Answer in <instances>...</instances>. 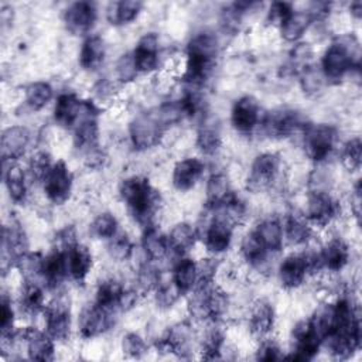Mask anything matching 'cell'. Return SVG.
<instances>
[{
  "mask_svg": "<svg viewBox=\"0 0 362 362\" xmlns=\"http://www.w3.org/2000/svg\"><path fill=\"white\" fill-rule=\"evenodd\" d=\"M170 280L181 296L189 294L198 284V263L188 256L177 257L171 266Z\"/></svg>",
  "mask_w": 362,
  "mask_h": 362,
  "instance_id": "30",
  "label": "cell"
},
{
  "mask_svg": "<svg viewBox=\"0 0 362 362\" xmlns=\"http://www.w3.org/2000/svg\"><path fill=\"white\" fill-rule=\"evenodd\" d=\"M106 57V45L100 35L89 34L82 41L78 62L83 71H96Z\"/></svg>",
  "mask_w": 362,
  "mask_h": 362,
  "instance_id": "35",
  "label": "cell"
},
{
  "mask_svg": "<svg viewBox=\"0 0 362 362\" xmlns=\"http://www.w3.org/2000/svg\"><path fill=\"white\" fill-rule=\"evenodd\" d=\"M305 156L314 163H324L331 157L338 141V132L328 123H307L303 129Z\"/></svg>",
  "mask_w": 362,
  "mask_h": 362,
  "instance_id": "6",
  "label": "cell"
},
{
  "mask_svg": "<svg viewBox=\"0 0 362 362\" xmlns=\"http://www.w3.org/2000/svg\"><path fill=\"white\" fill-rule=\"evenodd\" d=\"M0 329H1V349L11 348L16 342L17 328H16V310L13 300L7 293L1 294L0 300Z\"/></svg>",
  "mask_w": 362,
  "mask_h": 362,
  "instance_id": "41",
  "label": "cell"
},
{
  "mask_svg": "<svg viewBox=\"0 0 362 362\" xmlns=\"http://www.w3.org/2000/svg\"><path fill=\"white\" fill-rule=\"evenodd\" d=\"M194 329L188 321H180L170 327L156 342V349L180 358H188L192 352Z\"/></svg>",
  "mask_w": 362,
  "mask_h": 362,
  "instance_id": "15",
  "label": "cell"
},
{
  "mask_svg": "<svg viewBox=\"0 0 362 362\" xmlns=\"http://www.w3.org/2000/svg\"><path fill=\"white\" fill-rule=\"evenodd\" d=\"M206 211L209 216L204 222V230L198 232V238H202L204 246L209 255L219 256L230 247L235 226L214 209L206 208Z\"/></svg>",
  "mask_w": 362,
  "mask_h": 362,
  "instance_id": "8",
  "label": "cell"
},
{
  "mask_svg": "<svg viewBox=\"0 0 362 362\" xmlns=\"http://www.w3.org/2000/svg\"><path fill=\"white\" fill-rule=\"evenodd\" d=\"M230 123L240 134H250L255 132L262 123V110L259 102L250 95L238 98L230 109Z\"/></svg>",
  "mask_w": 362,
  "mask_h": 362,
  "instance_id": "18",
  "label": "cell"
},
{
  "mask_svg": "<svg viewBox=\"0 0 362 362\" xmlns=\"http://www.w3.org/2000/svg\"><path fill=\"white\" fill-rule=\"evenodd\" d=\"M96 20L98 7L93 1L81 0L69 3L62 13L64 25L74 35H89Z\"/></svg>",
  "mask_w": 362,
  "mask_h": 362,
  "instance_id": "16",
  "label": "cell"
},
{
  "mask_svg": "<svg viewBox=\"0 0 362 362\" xmlns=\"http://www.w3.org/2000/svg\"><path fill=\"white\" fill-rule=\"evenodd\" d=\"M195 144H197V148L204 156L216 154L222 146V137H221L219 129L212 123L202 122L197 132Z\"/></svg>",
  "mask_w": 362,
  "mask_h": 362,
  "instance_id": "47",
  "label": "cell"
},
{
  "mask_svg": "<svg viewBox=\"0 0 362 362\" xmlns=\"http://www.w3.org/2000/svg\"><path fill=\"white\" fill-rule=\"evenodd\" d=\"M25 345V351L33 361H52L55 356V341L47 334L35 327H25L17 331V337Z\"/></svg>",
  "mask_w": 362,
  "mask_h": 362,
  "instance_id": "19",
  "label": "cell"
},
{
  "mask_svg": "<svg viewBox=\"0 0 362 362\" xmlns=\"http://www.w3.org/2000/svg\"><path fill=\"white\" fill-rule=\"evenodd\" d=\"M167 127L160 120L156 109L136 115L129 124L132 146L139 151L156 147L164 136Z\"/></svg>",
  "mask_w": 362,
  "mask_h": 362,
  "instance_id": "7",
  "label": "cell"
},
{
  "mask_svg": "<svg viewBox=\"0 0 362 362\" xmlns=\"http://www.w3.org/2000/svg\"><path fill=\"white\" fill-rule=\"evenodd\" d=\"M293 4L287 3V1H274L270 4L269 11H267V21L270 24H276L279 25L286 16L293 10Z\"/></svg>",
  "mask_w": 362,
  "mask_h": 362,
  "instance_id": "59",
  "label": "cell"
},
{
  "mask_svg": "<svg viewBox=\"0 0 362 362\" xmlns=\"http://www.w3.org/2000/svg\"><path fill=\"white\" fill-rule=\"evenodd\" d=\"M341 205L328 189H310L304 215L313 226L325 228L339 216Z\"/></svg>",
  "mask_w": 362,
  "mask_h": 362,
  "instance_id": "11",
  "label": "cell"
},
{
  "mask_svg": "<svg viewBox=\"0 0 362 362\" xmlns=\"http://www.w3.org/2000/svg\"><path fill=\"white\" fill-rule=\"evenodd\" d=\"M205 173V164L201 158L187 157L175 163L171 181L177 191L185 192L192 189Z\"/></svg>",
  "mask_w": 362,
  "mask_h": 362,
  "instance_id": "25",
  "label": "cell"
},
{
  "mask_svg": "<svg viewBox=\"0 0 362 362\" xmlns=\"http://www.w3.org/2000/svg\"><path fill=\"white\" fill-rule=\"evenodd\" d=\"M362 187H361V180H356V182L354 184L352 187V192H351V198H349V202H351V211H352V215L355 216V219L359 222V218H361V202H362Z\"/></svg>",
  "mask_w": 362,
  "mask_h": 362,
  "instance_id": "60",
  "label": "cell"
},
{
  "mask_svg": "<svg viewBox=\"0 0 362 362\" xmlns=\"http://www.w3.org/2000/svg\"><path fill=\"white\" fill-rule=\"evenodd\" d=\"M223 346H225V334L216 325V322H212V325L205 331L204 337L199 341L201 358L206 361L219 359Z\"/></svg>",
  "mask_w": 362,
  "mask_h": 362,
  "instance_id": "46",
  "label": "cell"
},
{
  "mask_svg": "<svg viewBox=\"0 0 362 362\" xmlns=\"http://www.w3.org/2000/svg\"><path fill=\"white\" fill-rule=\"evenodd\" d=\"M313 23L314 20L307 10L293 8L277 27L284 41L297 42L307 33Z\"/></svg>",
  "mask_w": 362,
  "mask_h": 362,
  "instance_id": "36",
  "label": "cell"
},
{
  "mask_svg": "<svg viewBox=\"0 0 362 362\" xmlns=\"http://www.w3.org/2000/svg\"><path fill=\"white\" fill-rule=\"evenodd\" d=\"M349 13H351V16H352L354 18L359 20L361 16H362V3H361L359 0L352 1V3L349 4Z\"/></svg>",
  "mask_w": 362,
  "mask_h": 362,
  "instance_id": "62",
  "label": "cell"
},
{
  "mask_svg": "<svg viewBox=\"0 0 362 362\" xmlns=\"http://www.w3.org/2000/svg\"><path fill=\"white\" fill-rule=\"evenodd\" d=\"M255 230L270 253H279L283 249V245H284L283 223L277 218H266L260 221L256 225Z\"/></svg>",
  "mask_w": 362,
  "mask_h": 362,
  "instance_id": "42",
  "label": "cell"
},
{
  "mask_svg": "<svg viewBox=\"0 0 362 362\" xmlns=\"http://www.w3.org/2000/svg\"><path fill=\"white\" fill-rule=\"evenodd\" d=\"M115 75H116L117 82L124 83V85L130 83L136 79L139 72H137V68L134 65V59H133L132 52H126V54H123L117 58L116 65H115Z\"/></svg>",
  "mask_w": 362,
  "mask_h": 362,
  "instance_id": "53",
  "label": "cell"
},
{
  "mask_svg": "<svg viewBox=\"0 0 362 362\" xmlns=\"http://www.w3.org/2000/svg\"><path fill=\"white\" fill-rule=\"evenodd\" d=\"M65 256L68 279H71L75 283H83L93 267L92 252L86 246L76 243L75 246L65 252Z\"/></svg>",
  "mask_w": 362,
  "mask_h": 362,
  "instance_id": "32",
  "label": "cell"
},
{
  "mask_svg": "<svg viewBox=\"0 0 362 362\" xmlns=\"http://www.w3.org/2000/svg\"><path fill=\"white\" fill-rule=\"evenodd\" d=\"M154 294V303L158 308L161 310H168L171 308L177 300L181 297V294L178 293V290L175 288V286L173 284L171 280L168 281H161L157 288L153 291Z\"/></svg>",
  "mask_w": 362,
  "mask_h": 362,
  "instance_id": "52",
  "label": "cell"
},
{
  "mask_svg": "<svg viewBox=\"0 0 362 362\" xmlns=\"http://www.w3.org/2000/svg\"><path fill=\"white\" fill-rule=\"evenodd\" d=\"M156 263L157 262H151V260L144 259V262H141L137 266V270H136V290L139 291V294L153 293L157 288V286L163 281L161 270H160V267H157Z\"/></svg>",
  "mask_w": 362,
  "mask_h": 362,
  "instance_id": "43",
  "label": "cell"
},
{
  "mask_svg": "<svg viewBox=\"0 0 362 362\" xmlns=\"http://www.w3.org/2000/svg\"><path fill=\"white\" fill-rule=\"evenodd\" d=\"M341 161L348 171H359L362 164V141L359 137H352L344 143L341 148Z\"/></svg>",
  "mask_w": 362,
  "mask_h": 362,
  "instance_id": "51",
  "label": "cell"
},
{
  "mask_svg": "<svg viewBox=\"0 0 362 362\" xmlns=\"http://www.w3.org/2000/svg\"><path fill=\"white\" fill-rule=\"evenodd\" d=\"M284 358L283 352H281V348L279 345L277 341H274L273 338H269V337H264L260 339V344L256 349V359L257 361H279Z\"/></svg>",
  "mask_w": 362,
  "mask_h": 362,
  "instance_id": "56",
  "label": "cell"
},
{
  "mask_svg": "<svg viewBox=\"0 0 362 362\" xmlns=\"http://www.w3.org/2000/svg\"><path fill=\"white\" fill-rule=\"evenodd\" d=\"M89 230L90 233L98 238V239H103V240H109L110 238H113L120 229H119V222L117 218L112 214V212H100L98 214L93 221L89 225Z\"/></svg>",
  "mask_w": 362,
  "mask_h": 362,
  "instance_id": "49",
  "label": "cell"
},
{
  "mask_svg": "<svg viewBox=\"0 0 362 362\" xmlns=\"http://www.w3.org/2000/svg\"><path fill=\"white\" fill-rule=\"evenodd\" d=\"M65 279H68L65 252L52 249V252L44 256L41 273L42 286L48 290H55L64 283Z\"/></svg>",
  "mask_w": 362,
  "mask_h": 362,
  "instance_id": "29",
  "label": "cell"
},
{
  "mask_svg": "<svg viewBox=\"0 0 362 362\" xmlns=\"http://www.w3.org/2000/svg\"><path fill=\"white\" fill-rule=\"evenodd\" d=\"M228 307V294L215 283L197 286L188 294V315L198 322H218L226 314Z\"/></svg>",
  "mask_w": 362,
  "mask_h": 362,
  "instance_id": "5",
  "label": "cell"
},
{
  "mask_svg": "<svg viewBox=\"0 0 362 362\" xmlns=\"http://www.w3.org/2000/svg\"><path fill=\"white\" fill-rule=\"evenodd\" d=\"M198 232L197 228L188 222L175 223L167 235L168 249L175 257L185 256L197 243Z\"/></svg>",
  "mask_w": 362,
  "mask_h": 362,
  "instance_id": "34",
  "label": "cell"
},
{
  "mask_svg": "<svg viewBox=\"0 0 362 362\" xmlns=\"http://www.w3.org/2000/svg\"><path fill=\"white\" fill-rule=\"evenodd\" d=\"M42 315L44 328L54 341H65L69 338L72 329L71 305L64 296H58L47 303Z\"/></svg>",
  "mask_w": 362,
  "mask_h": 362,
  "instance_id": "12",
  "label": "cell"
},
{
  "mask_svg": "<svg viewBox=\"0 0 362 362\" xmlns=\"http://www.w3.org/2000/svg\"><path fill=\"white\" fill-rule=\"evenodd\" d=\"M320 257L322 270H327L329 273H338L348 266L351 250L348 243L342 238L334 236L320 246Z\"/></svg>",
  "mask_w": 362,
  "mask_h": 362,
  "instance_id": "26",
  "label": "cell"
},
{
  "mask_svg": "<svg viewBox=\"0 0 362 362\" xmlns=\"http://www.w3.org/2000/svg\"><path fill=\"white\" fill-rule=\"evenodd\" d=\"M120 348L126 356L134 359L141 358L147 352V344L144 338L137 332H127L126 335H123Z\"/></svg>",
  "mask_w": 362,
  "mask_h": 362,
  "instance_id": "55",
  "label": "cell"
},
{
  "mask_svg": "<svg viewBox=\"0 0 362 362\" xmlns=\"http://www.w3.org/2000/svg\"><path fill=\"white\" fill-rule=\"evenodd\" d=\"M17 304H18L20 311L28 317H34L40 313L42 314V311L47 305L44 286L40 283L23 281Z\"/></svg>",
  "mask_w": 362,
  "mask_h": 362,
  "instance_id": "37",
  "label": "cell"
},
{
  "mask_svg": "<svg viewBox=\"0 0 362 362\" xmlns=\"http://www.w3.org/2000/svg\"><path fill=\"white\" fill-rule=\"evenodd\" d=\"M291 342V352L284 358L293 361H311L322 346V339L314 329L310 318L301 320L293 327Z\"/></svg>",
  "mask_w": 362,
  "mask_h": 362,
  "instance_id": "14",
  "label": "cell"
},
{
  "mask_svg": "<svg viewBox=\"0 0 362 362\" xmlns=\"http://www.w3.org/2000/svg\"><path fill=\"white\" fill-rule=\"evenodd\" d=\"M139 74H151L160 64V40L156 33L143 34L132 51Z\"/></svg>",
  "mask_w": 362,
  "mask_h": 362,
  "instance_id": "22",
  "label": "cell"
},
{
  "mask_svg": "<svg viewBox=\"0 0 362 362\" xmlns=\"http://www.w3.org/2000/svg\"><path fill=\"white\" fill-rule=\"evenodd\" d=\"M41 185L45 198L51 204L62 205L72 195L74 174L65 161L58 160L51 165L49 171L41 181Z\"/></svg>",
  "mask_w": 362,
  "mask_h": 362,
  "instance_id": "10",
  "label": "cell"
},
{
  "mask_svg": "<svg viewBox=\"0 0 362 362\" xmlns=\"http://www.w3.org/2000/svg\"><path fill=\"white\" fill-rule=\"evenodd\" d=\"M260 124L269 137L284 139L293 136L297 132H303L307 123L297 110L288 107H279L262 117Z\"/></svg>",
  "mask_w": 362,
  "mask_h": 362,
  "instance_id": "13",
  "label": "cell"
},
{
  "mask_svg": "<svg viewBox=\"0 0 362 362\" xmlns=\"http://www.w3.org/2000/svg\"><path fill=\"white\" fill-rule=\"evenodd\" d=\"M51 156L47 151H37L35 154L31 156L30 163H28V175L35 180L37 182H41L47 173L49 171L52 165Z\"/></svg>",
  "mask_w": 362,
  "mask_h": 362,
  "instance_id": "54",
  "label": "cell"
},
{
  "mask_svg": "<svg viewBox=\"0 0 362 362\" xmlns=\"http://www.w3.org/2000/svg\"><path fill=\"white\" fill-rule=\"evenodd\" d=\"M324 79L325 78L321 74V71H315L313 66L307 65L301 71L300 83H301V88L304 89V92H307V93H317L318 90H321Z\"/></svg>",
  "mask_w": 362,
  "mask_h": 362,
  "instance_id": "57",
  "label": "cell"
},
{
  "mask_svg": "<svg viewBox=\"0 0 362 362\" xmlns=\"http://www.w3.org/2000/svg\"><path fill=\"white\" fill-rule=\"evenodd\" d=\"M277 276L280 284L286 290H294L303 286L305 279L310 276L308 262L304 250L287 255L279 264Z\"/></svg>",
  "mask_w": 362,
  "mask_h": 362,
  "instance_id": "20",
  "label": "cell"
},
{
  "mask_svg": "<svg viewBox=\"0 0 362 362\" xmlns=\"http://www.w3.org/2000/svg\"><path fill=\"white\" fill-rule=\"evenodd\" d=\"M214 211L218 212L222 218H225L233 226L242 223L247 216L246 202L239 195H236L235 192L221 206L214 208Z\"/></svg>",
  "mask_w": 362,
  "mask_h": 362,
  "instance_id": "48",
  "label": "cell"
},
{
  "mask_svg": "<svg viewBox=\"0 0 362 362\" xmlns=\"http://www.w3.org/2000/svg\"><path fill=\"white\" fill-rule=\"evenodd\" d=\"M54 98L52 86L45 81H34L24 89V102L33 112L44 109Z\"/></svg>",
  "mask_w": 362,
  "mask_h": 362,
  "instance_id": "45",
  "label": "cell"
},
{
  "mask_svg": "<svg viewBox=\"0 0 362 362\" xmlns=\"http://www.w3.org/2000/svg\"><path fill=\"white\" fill-rule=\"evenodd\" d=\"M1 266L6 270L7 266L14 267L16 260L25 252H28V240L24 229L13 222L3 226L1 235Z\"/></svg>",
  "mask_w": 362,
  "mask_h": 362,
  "instance_id": "21",
  "label": "cell"
},
{
  "mask_svg": "<svg viewBox=\"0 0 362 362\" xmlns=\"http://www.w3.org/2000/svg\"><path fill=\"white\" fill-rule=\"evenodd\" d=\"M85 106V99H81L74 92H62L57 96L52 116L55 123L62 129H74L79 120Z\"/></svg>",
  "mask_w": 362,
  "mask_h": 362,
  "instance_id": "24",
  "label": "cell"
},
{
  "mask_svg": "<svg viewBox=\"0 0 362 362\" xmlns=\"http://www.w3.org/2000/svg\"><path fill=\"white\" fill-rule=\"evenodd\" d=\"M143 8V3L137 0H119L110 1L106 6V20L112 25H127L133 23Z\"/></svg>",
  "mask_w": 362,
  "mask_h": 362,
  "instance_id": "39",
  "label": "cell"
},
{
  "mask_svg": "<svg viewBox=\"0 0 362 362\" xmlns=\"http://www.w3.org/2000/svg\"><path fill=\"white\" fill-rule=\"evenodd\" d=\"M42 262H44V255L41 252H25L16 260L14 269L18 270V273L23 277V281L42 284L41 281Z\"/></svg>",
  "mask_w": 362,
  "mask_h": 362,
  "instance_id": "44",
  "label": "cell"
},
{
  "mask_svg": "<svg viewBox=\"0 0 362 362\" xmlns=\"http://www.w3.org/2000/svg\"><path fill=\"white\" fill-rule=\"evenodd\" d=\"M284 242L291 246H307L313 239L314 226L310 223L304 212L291 211L283 221Z\"/></svg>",
  "mask_w": 362,
  "mask_h": 362,
  "instance_id": "27",
  "label": "cell"
},
{
  "mask_svg": "<svg viewBox=\"0 0 362 362\" xmlns=\"http://www.w3.org/2000/svg\"><path fill=\"white\" fill-rule=\"evenodd\" d=\"M31 141V133L25 126H8L1 133L0 154L3 163L18 161L27 151Z\"/></svg>",
  "mask_w": 362,
  "mask_h": 362,
  "instance_id": "23",
  "label": "cell"
},
{
  "mask_svg": "<svg viewBox=\"0 0 362 362\" xmlns=\"http://www.w3.org/2000/svg\"><path fill=\"white\" fill-rule=\"evenodd\" d=\"M335 324L331 334L324 339L329 354L337 359L351 358L361 346L359 308L352 296L341 294L335 301Z\"/></svg>",
  "mask_w": 362,
  "mask_h": 362,
  "instance_id": "1",
  "label": "cell"
},
{
  "mask_svg": "<svg viewBox=\"0 0 362 362\" xmlns=\"http://www.w3.org/2000/svg\"><path fill=\"white\" fill-rule=\"evenodd\" d=\"M106 250L109 253V256L116 260V262H126L133 256V242L130 240V238L127 236L126 232L119 230L113 238H110L109 240H106Z\"/></svg>",
  "mask_w": 362,
  "mask_h": 362,
  "instance_id": "50",
  "label": "cell"
},
{
  "mask_svg": "<svg viewBox=\"0 0 362 362\" xmlns=\"http://www.w3.org/2000/svg\"><path fill=\"white\" fill-rule=\"evenodd\" d=\"M115 324V314L103 310L96 303L85 305L78 317V332L83 339L105 334Z\"/></svg>",
  "mask_w": 362,
  "mask_h": 362,
  "instance_id": "17",
  "label": "cell"
},
{
  "mask_svg": "<svg viewBox=\"0 0 362 362\" xmlns=\"http://www.w3.org/2000/svg\"><path fill=\"white\" fill-rule=\"evenodd\" d=\"M113 83L103 79V81H99L96 85H95V95L98 96L99 100H106L109 99L112 95H113Z\"/></svg>",
  "mask_w": 362,
  "mask_h": 362,
  "instance_id": "61",
  "label": "cell"
},
{
  "mask_svg": "<svg viewBox=\"0 0 362 362\" xmlns=\"http://www.w3.org/2000/svg\"><path fill=\"white\" fill-rule=\"evenodd\" d=\"M119 195L132 218L143 228L154 225L161 205L160 192L143 175H130L120 181Z\"/></svg>",
  "mask_w": 362,
  "mask_h": 362,
  "instance_id": "3",
  "label": "cell"
},
{
  "mask_svg": "<svg viewBox=\"0 0 362 362\" xmlns=\"http://www.w3.org/2000/svg\"><path fill=\"white\" fill-rule=\"evenodd\" d=\"M276 324V311L270 301L257 300L249 313L247 327L253 337L262 339L269 337Z\"/></svg>",
  "mask_w": 362,
  "mask_h": 362,
  "instance_id": "28",
  "label": "cell"
},
{
  "mask_svg": "<svg viewBox=\"0 0 362 362\" xmlns=\"http://www.w3.org/2000/svg\"><path fill=\"white\" fill-rule=\"evenodd\" d=\"M219 54V41L211 31L192 35L185 48V65L181 82L185 90H201L208 81Z\"/></svg>",
  "mask_w": 362,
  "mask_h": 362,
  "instance_id": "2",
  "label": "cell"
},
{
  "mask_svg": "<svg viewBox=\"0 0 362 362\" xmlns=\"http://www.w3.org/2000/svg\"><path fill=\"white\" fill-rule=\"evenodd\" d=\"M140 247L143 250L144 259L151 262H161L170 255L167 235H164L156 225L143 228Z\"/></svg>",
  "mask_w": 362,
  "mask_h": 362,
  "instance_id": "33",
  "label": "cell"
},
{
  "mask_svg": "<svg viewBox=\"0 0 362 362\" xmlns=\"http://www.w3.org/2000/svg\"><path fill=\"white\" fill-rule=\"evenodd\" d=\"M76 243H79V242L76 239V232H75L74 226H65V228L59 229L54 238V249H59L64 252H66Z\"/></svg>",
  "mask_w": 362,
  "mask_h": 362,
  "instance_id": "58",
  "label": "cell"
},
{
  "mask_svg": "<svg viewBox=\"0 0 362 362\" xmlns=\"http://www.w3.org/2000/svg\"><path fill=\"white\" fill-rule=\"evenodd\" d=\"M272 253L267 250L255 229L247 232L240 240V256L242 259L255 269H260L267 263Z\"/></svg>",
  "mask_w": 362,
  "mask_h": 362,
  "instance_id": "38",
  "label": "cell"
},
{
  "mask_svg": "<svg viewBox=\"0 0 362 362\" xmlns=\"http://www.w3.org/2000/svg\"><path fill=\"white\" fill-rule=\"evenodd\" d=\"M233 189L230 187L229 178L223 173H214L208 177L205 185V202L206 208H218L221 206L230 195Z\"/></svg>",
  "mask_w": 362,
  "mask_h": 362,
  "instance_id": "40",
  "label": "cell"
},
{
  "mask_svg": "<svg viewBox=\"0 0 362 362\" xmlns=\"http://www.w3.org/2000/svg\"><path fill=\"white\" fill-rule=\"evenodd\" d=\"M3 181L10 199L14 204H24L28 195L27 174L18 161L3 163Z\"/></svg>",
  "mask_w": 362,
  "mask_h": 362,
  "instance_id": "31",
  "label": "cell"
},
{
  "mask_svg": "<svg viewBox=\"0 0 362 362\" xmlns=\"http://www.w3.org/2000/svg\"><path fill=\"white\" fill-rule=\"evenodd\" d=\"M361 64V45L356 35L342 34L331 41L321 57L320 71L327 81L338 82Z\"/></svg>",
  "mask_w": 362,
  "mask_h": 362,
  "instance_id": "4",
  "label": "cell"
},
{
  "mask_svg": "<svg viewBox=\"0 0 362 362\" xmlns=\"http://www.w3.org/2000/svg\"><path fill=\"white\" fill-rule=\"evenodd\" d=\"M281 170V158L277 153L264 151L255 157L252 161L246 185L247 189L253 192H262L264 189L272 188V185L277 181Z\"/></svg>",
  "mask_w": 362,
  "mask_h": 362,
  "instance_id": "9",
  "label": "cell"
}]
</instances>
